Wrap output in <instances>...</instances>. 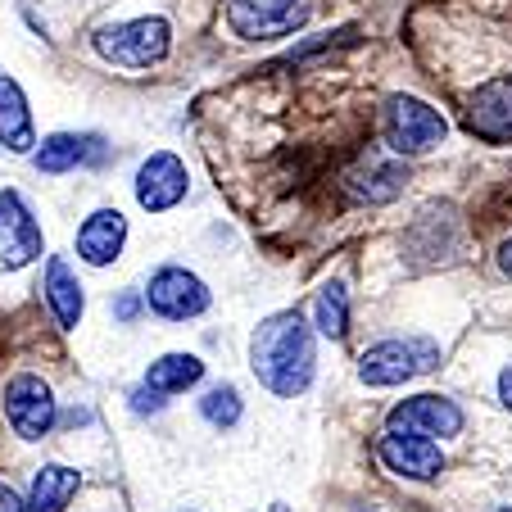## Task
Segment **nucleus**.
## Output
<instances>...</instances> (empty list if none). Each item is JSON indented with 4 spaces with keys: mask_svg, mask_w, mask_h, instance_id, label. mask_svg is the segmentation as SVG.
<instances>
[{
    "mask_svg": "<svg viewBox=\"0 0 512 512\" xmlns=\"http://www.w3.org/2000/svg\"><path fill=\"white\" fill-rule=\"evenodd\" d=\"M313 331L304 327L300 313H277L268 318L250 340V368L272 395L295 399L313 381Z\"/></svg>",
    "mask_w": 512,
    "mask_h": 512,
    "instance_id": "nucleus-1",
    "label": "nucleus"
},
{
    "mask_svg": "<svg viewBox=\"0 0 512 512\" xmlns=\"http://www.w3.org/2000/svg\"><path fill=\"white\" fill-rule=\"evenodd\" d=\"M449 136V123L440 109H431L417 96H395L386 105V141L395 155H426Z\"/></svg>",
    "mask_w": 512,
    "mask_h": 512,
    "instance_id": "nucleus-2",
    "label": "nucleus"
},
{
    "mask_svg": "<svg viewBox=\"0 0 512 512\" xmlns=\"http://www.w3.org/2000/svg\"><path fill=\"white\" fill-rule=\"evenodd\" d=\"M168 41H173L168 19H132V23H114V28L100 32L96 50L123 68H150L168 55Z\"/></svg>",
    "mask_w": 512,
    "mask_h": 512,
    "instance_id": "nucleus-3",
    "label": "nucleus"
},
{
    "mask_svg": "<svg viewBox=\"0 0 512 512\" xmlns=\"http://www.w3.org/2000/svg\"><path fill=\"white\" fill-rule=\"evenodd\" d=\"M313 0H227V23L245 41H277L304 28Z\"/></svg>",
    "mask_w": 512,
    "mask_h": 512,
    "instance_id": "nucleus-4",
    "label": "nucleus"
},
{
    "mask_svg": "<svg viewBox=\"0 0 512 512\" xmlns=\"http://www.w3.org/2000/svg\"><path fill=\"white\" fill-rule=\"evenodd\" d=\"M440 363V349L431 340H381L358 358V377L368 386H399L413 381L417 372H431Z\"/></svg>",
    "mask_w": 512,
    "mask_h": 512,
    "instance_id": "nucleus-5",
    "label": "nucleus"
},
{
    "mask_svg": "<svg viewBox=\"0 0 512 512\" xmlns=\"http://www.w3.org/2000/svg\"><path fill=\"white\" fill-rule=\"evenodd\" d=\"M5 417L19 440H41L55 426V395L41 377H14L5 386Z\"/></svg>",
    "mask_w": 512,
    "mask_h": 512,
    "instance_id": "nucleus-6",
    "label": "nucleus"
},
{
    "mask_svg": "<svg viewBox=\"0 0 512 512\" xmlns=\"http://www.w3.org/2000/svg\"><path fill=\"white\" fill-rule=\"evenodd\" d=\"M145 300L159 318H173V322H186V318H200L209 309V290L195 272L186 268H159L150 277V290H145Z\"/></svg>",
    "mask_w": 512,
    "mask_h": 512,
    "instance_id": "nucleus-7",
    "label": "nucleus"
},
{
    "mask_svg": "<svg viewBox=\"0 0 512 512\" xmlns=\"http://www.w3.org/2000/svg\"><path fill=\"white\" fill-rule=\"evenodd\" d=\"M41 254V227L14 191L0 195V272H19Z\"/></svg>",
    "mask_w": 512,
    "mask_h": 512,
    "instance_id": "nucleus-8",
    "label": "nucleus"
},
{
    "mask_svg": "<svg viewBox=\"0 0 512 512\" xmlns=\"http://www.w3.org/2000/svg\"><path fill=\"white\" fill-rule=\"evenodd\" d=\"M377 458L395 476H408V481H431V476L445 472L440 445L426 440V435H413V431H386L377 445Z\"/></svg>",
    "mask_w": 512,
    "mask_h": 512,
    "instance_id": "nucleus-9",
    "label": "nucleus"
},
{
    "mask_svg": "<svg viewBox=\"0 0 512 512\" xmlns=\"http://www.w3.org/2000/svg\"><path fill=\"white\" fill-rule=\"evenodd\" d=\"M467 127H472V136H481L490 145L512 141V73H503V78L472 91V100H467Z\"/></svg>",
    "mask_w": 512,
    "mask_h": 512,
    "instance_id": "nucleus-10",
    "label": "nucleus"
},
{
    "mask_svg": "<svg viewBox=\"0 0 512 512\" xmlns=\"http://www.w3.org/2000/svg\"><path fill=\"white\" fill-rule=\"evenodd\" d=\"M390 431H413V435H458L463 431V408L454 399L440 395H413L390 413Z\"/></svg>",
    "mask_w": 512,
    "mask_h": 512,
    "instance_id": "nucleus-11",
    "label": "nucleus"
},
{
    "mask_svg": "<svg viewBox=\"0 0 512 512\" xmlns=\"http://www.w3.org/2000/svg\"><path fill=\"white\" fill-rule=\"evenodd\" d=\"M186 195V164L177 155H150L136 173V200L141 209L150 213H164L173 204H182Z\"/></svg>",
    "mask_w": 512,
    "mask_h": 512,
    "instance_id": "nucleus-12",
    "label": "nucleus"
},
{
    "mask_svg": "<svg viewBox=\"0 0 512 512\" xmlns=\"http://www.w3.org/2000/svg\"><path fill=\"white\" fill-rule=\"evenodd\" d=\"M123 241H127V223H123V213L118 209L91 213L87 223L78 227V254L87 263H96V268L114 263L118 254H123Z\"/></svg>",
    "mask_w": 512,
    "mask_h": 512,
    "instance_id": "nucleus-13",
    "label": "nucleus"
},
{
    "mask_svg": "<svg viewBox=\"0 0 512 512\" xmlns=\"http://www.w3.org/2000/svg\"><path fill=\"white\" fill-rule=\"evenodd\" d=\"M0 145L10 155H28L32 145H37V136H32V109L14 78H0Z\"/></svg>",
    "mask_w": 512,
    "mask_h": 512,
    "instance_id": "nucleus-14",
    "label": "nucleus"
},
{
    "mask_svg": "<svg viewBox=\"0 0 512 512\" xmlns=\"http://www.w3.org/2000/svg\"><path fill=\"white\" fill-rule=\"evenodd\" d=\"M46 300L55 309V322L59 327H78L82 318V286H78V272L68 268L59 254L46 259Z\"/></svg>",
    "mask_w": 512,
    "mask_h": 512,
    "instance_id": "nucleus-15",
    "label": "nucleus"
},
{
    "mask_svg": "<svg viewBox=\"0 0 512 512\" xmlns=\"http://www.w3.org/2000/svg\"><path fill=\"white\" fill-rule=\"evenodd\" d=\"M408 182V168L395 164V159H368V168H358V173H349V191L358 195V200H372V204H386L395 200L399 191H404Z\"/></svg>",
    "mask_w": 512,
    "mask_h": 512,
    "instance_id": "nucleus-16",
    "label": "nucleus"
},
{
    "mask_svg": "<svg viewBox=\"0 0 512 512\" xmlns=\"http://www.w3.org/2000/svg\"><path fill=\"white\" fill-rule=\"evenodd\" d=\"M96 155H100L96 136H68V132H59V136H50V141L37 150V168L46 177H59V173L87 164V159H96Z\"/></svg>",
    "mask_w": 512,
    "mask_h": 512,
    "instance_id": "nucleus-17",
    "label": "nucleus"
},
{
    "mask_svg": "<svg viewBox=\"0 0 512 512\" xmlns=\"http://www.w3.org/2000/svg\"><path fill=\"white\" fill-rule=\"evenodd\" d=\"M78 485H82V476L73 472V467H59V463L41 467L37 485H32V499L23 512H64V503L78 494Z\"/></svg>",
    "mask_w": 512,
    "mask_h": 512,
    "instance_id": "nucleus-18",
    "label": "nucleus"
},
{
    "mask_svg": "<svg viewBox=\"0 0 512 512\" xmlns=\"http://www.w3.org/2000/svg\"><path fill=\"white\" fill-rule=\"evenodd\" d=\"M200 377H204V363L195 354H164L159 363H150L145 386L159 390V395H182V390H191Z\"/></svg>",
    "mask_w": 512,
    "mask_h": 512,
    "instance_id": "nucleus-19",
    "label": "nucleus"
},
{
    "mask_svg": "<svg viewBox=\"0 0 512 512\" xmlns=\"http://www.w3.org/2000/svg\"><path fill=\"white\" fill-rule=\"evenodd\" d=\"M313 318H318V331H322V336L345 340V331H349V290L340 286V281L322 286L318 304H313Z\"/></svg>",
    "mask_w": 512,
    "mask_h": 512,
    "instance_id": "nucleus-20",
    "label": "nucleus"
},
{
    "mask_svg": "<svg viewBox=\"0 0 512 512\" xmlns=\"http://www.w3.org/2000/svg\"><path fill=\"white\" fill-rule=\"evenodd\" d=\"M200 413L209 417L213 426H236L241 422V395H236L232 386H218L200 399Z\"/></svg>",
    "mask_w": 512,
    "mask_h": 512,
    "instance_id": "nucleus-21",
    "label": "nucleus"
},
{
    "mask_svg": "<svg viewBox=\"0 0 512 512\" xmlns=\"http://www.w3.org/2000/svg\"><path fill=\"white\" fill-rule=\"evenodd\" d=\"M136 413H159V408H164V399H159V390H150V386H141V390H136Z\"/></svg>",
    "mask_w": 512,
    "mask_h": 512,
    "instance_id": "nucleus-22",
    "label": "nucleus"
},
{
    "mask_svg": "<svg viewBox=\"0 0 512 512\" xmlns=\"http://www.w3.org/2000/svg\"><path fill=\"white\" fill-rule=\"evenodd\" d=\"M23 508H28V503H19V494L0 481V512H23Z\"/></svg>",
    "mask_w": 512,
    "mask_h": 512,
    "instance_id": "nucleus-23",
    "label": "nucleus"
},
{
    "mask_svg": "<svg viewBox=\"0 0 512 512\" xmlns=\"http://www.w3.org/2000/svg\"><path fill=\"white\" fill-rule=\"evenodd\" d=\"M136 309H141V300H136V295H123V300H118V318H123V322H132Z\"/></svg>",
    "mask_w": 512,
    "mask_h": 512,
    "instance_id": "nucleus-24",
    "label": "nucleus"
},
{
    "mask_svg": "<svg viewBox=\"0 0 512 512\" xmlns=\"http://www.w3.org/2000/svg\"><path fill=\"white\" fill-rule=\"evenodd\" d=\"M499 399L512 408V368H503V372H499Z\"/></svg>",
    "mask_w": 512,
    "mask_h": 512,
    "instance_id": "nucleus-25",
    "label": "nucleus"
},
{
    "mask_svg": "<svg viewBox=\"0 0 512 512\" xmlns=\"http://www.w3.org/2000/svg\"><path fill=\"white\" fill-rule=\"evenodd\" d=\"M499 268H503V272H512V236L503 241V250H499Z\"/></svg>",
    "mask_w": 512,
    "mask_h": 512,
    "instance_id": "nucleus-26",
    "label": "nucleus"
},
{
    "mask_svg": "<svg viewBox=\"0 0 512 512\" xmlns=\"http://www.w3.org/2000/svg\"><path fill=\"white\" fill-rule=\"evenodd\" d=\"M272 512H286V508H281V503H272Z\"/></svg>",
    "mask_w": 512,
    "mask_h": 512,
    "instance_id": "nucleus-27",
    "label": "nucleus"
},
{
    "mask_svg": "<svg viewBox=\"0 0 512 512\" xmlns=\"http://www.w3.org/2000/svg\"><path fill=\"white\" fill-rule=\"evenodd\" d=\"M499 512H512V508H499Z\"/></svg>",
    "mask_w": 512,
    "mask_h": 512,
    "instance_id": "nucleus-28",
    "label": "nucleus"
}]
</instances>
